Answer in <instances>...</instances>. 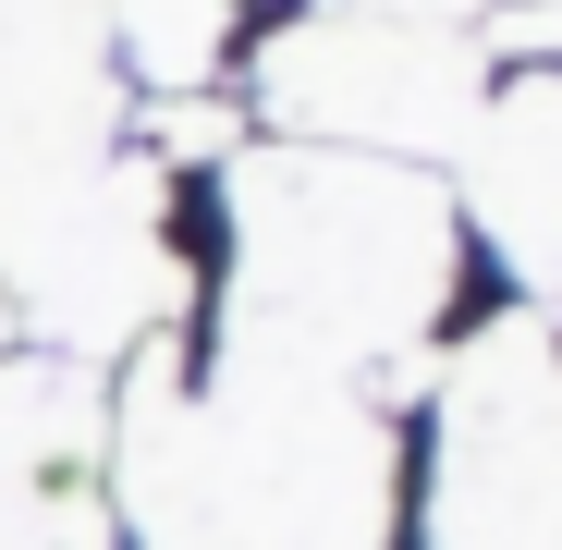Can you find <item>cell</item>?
I'll return each instance as SVG.
<instances>
[{
    "label": "cell",
    "mask_w": 562,
    "mask_h": 550,
    "mask_svg": "<svg viewBox=\"0 0 562 550\" xmlns=\"http://www.w3.org/2000/svg\"><path fill=\"white\" fill-rule=\"evenodd\" d=\"M111 490L135 550H392L404 440L367 380L221 318V355L135 343Z\"/></svg>",
    "instance_id": "cell-1"
},
{
    "label": "cell",
    "mask_w": 562,
    "mask_h": 550,
    "mask_svg": "<svg viewBox=\"0 0 562 550\" xmlns=\"http://www.w3.org/2000/svg\"><path fill=\"white\" fill-rule=\"evenodd\" d=\"M221 209H233L221 318L342 367L380 404H404L428 380L416 355H428V330L452 306L464 221L416 159H355V147L269 135V147H233Z\"/></svg>",
    "instance_id": "cell-2"
},
{
    "label": "cell",
    "mask_w": 562,
    "mask_h": 550,
    "mask_svg": "<svg viewBox=\"0 0 562 550\" xmlns=\"http://www.w3.org/2000/svg\"><path fill=\"white\" fill-rule=\"evenodd\" d=\"M428 550H562V330L526 306L428 392Z\"/></svg>",
    "instance_id": "cell-3"
},
{
    "label": "cell",
    "mask_w": 562,
    "mask_h": 550,
    "mask_svg": "<svg viewBox=\"0 0 562 550\" xmlns=\"http://www.w3.org/2000/svg\"><path fill=\"white\" fill-rule=\"evenodd\" d=\"M490 74L452 25H392V13H306L257 49V111L294 147H355V159H416L464 147Z\"/></svg>",
    "instance_id": "cell-4"
},
{
    "label": "cell",
    "mask_w": 562,
    "mask_h": 550,
    "mask_svg": "<svg viewBox=\"0 0 562 550\" xmlns=\"http://www.w3.org/2000/svg\"><path fill=\"white\" fill-rule=\"evenodd\" d=\"M452 159H464V233L502 257L526 318L562 330V61H526L514 86H490Z\"/></svg>",
    "instance_id": "cell-5"
},
{
    "label": "cell",
    "mask_w": 562,
    "mask_h": 550,
    "mask_svg": "<svg viewBox=\"0 0 562 550\" xmlns=\"http://www.w3.org/2000/svg\"><path fill=\"white\" fill-rule=\"evenodd\" d=\"M111 37H123L135 86L183 99V86L221 74V49H233V0H111Z\"/></svg>",
    "instance_id": "cell-6"
}]
</instances>
